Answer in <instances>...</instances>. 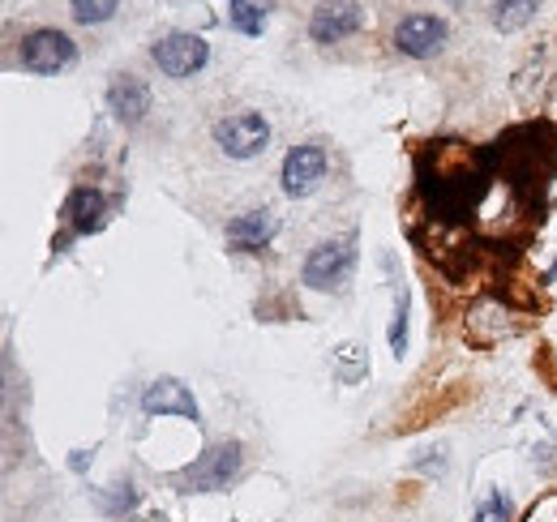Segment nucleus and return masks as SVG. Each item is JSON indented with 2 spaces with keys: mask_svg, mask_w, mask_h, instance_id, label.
<instances>
[{
  "mask_svg": "<svg viewBox=\"0 0 557 522\" xmlns=\"http://www.w3.org/2000/svg\"><path fill=\"white\" fill-rule=\"evenodd\" d=\"M351 265H356V236H344V240H322L309 258H305V287L313 291H339L351 278Z\"/></svg>",
  "mask_w": 557,
  "mask_h": 522,
  "instance_id": "f257e3e1",
  "label": "nucleus"
},
{
  "mask_svg": "<svg viewBox=\"0 0 557 522\" xmlns=\"http://www.w3.org/2000/svg\"><path fill=\"white\" fill-rule=\"evenodd\" d=\"M150 61L159 65L163 77H176V82H185V77H194V73H202L210 61V44L202 35H189V30H172V35H163V39H154V48H150Z\"/></svg>",
  "mask_w": 557,
  "mask_h": 522,
  "instance_id": "f03ea898",
  "label": "nucleus"
},
{
  "mask_svg": "<svg viewBox=\"0 0 557 522\" xmlns=\"http://www.w3.org/2000/svg\"><path fill=\"white\" fill-rule=\"evenodd\" d=\"M267 141H271V125L258 112H232L214 125V146L227 159H258L267 150Z\"/></svg>",
  "mask_w": 557,
  "mask_h": 522,
  "instance_id": "7ed1b4c3",
  "label": "nucleus"
},
{
  "mask_svg": "<svg viewBox=\"0 0 557 522\" xmlns=\"http://www.w3.org/2000/svg\"><path fill=\"white\" fill-rule=\"evenodd\" d=\"M22 69L26 73H39V77H57L77 61V44H73L65 30H30L22 39Z\"/></svg>",
  "mask_w": 557,
  "mask_h": 522,
  "instance_id": "20e7f679",
  "label": "nucleus"
},
{
  "mask_svg": "<svg viewBox=\"0 0 557 522\" xmlns=\"http://www.w3.org/2000/svg\"><path fill=\"white\" fill-rule=\"evenodd\" d=\"M240 446L236 442H223V446H214L207 455L198 458L185 475H181V484H185V493H219V488H227L232 480H236V471H240Z\"/></svg>",
  "mask_w": 557,
  "mask_h": 522,
  "instance_id": "39448f33",
  "label": "nucleus"
},
{
  "mask_svg": "<svg viewBox=\"0 0 557 522\" xmlns=\"http://www.w3.org/2000/svg\"><path fill=\"white\" fill-rule=\"evenodd\" d=\"M278 181H283V194L287 197H309L326 181V146H318V141L292 146L287 159H283Z\"/></svg>",
  "mask_w": 557,
  "mask_h": 522,
  "instance_id": "423d86ee",
  "label": "nucleus"
},
{
  "mask_svg": "<svg viewBox=\"0 0 557 522\" xmlns=\"http://www.w3.org/2000/svg\"><path fill=\"white\" fill-rule=\"evenodd\" d=\"M446 39H450V30H446V22L433 17V13H412V17H404L399 30H395V48H399L404 57H412V61L437 57V52L446 48Z\"/></svg>",
  "mask_w": 557,
  "mask_h": 522,
  "instance_id": "0eeeda50",
  "label": "nucleus"
},
{
  "mask_svg": "<svg viewBox=\"0 0 557 522\" xmlns=\"http://www.w3.org/2000/svg\"><path fill=\"white\" fill-rule=\"evenodd\" d=\"M356 30H364V9L356 0H322L309 17V35L313 44H339Z\"/></svg>",
  "mask_w": 557,
  "mask_h": 522,
  "instance_id": "6e6552de",
  "label": "nucleus"
},
{
  "mask_svg": "<svg viewBox=\"0 0 557 522\" xmlns=\"http://www.w3.org/2000/svg\"><path fill=\"white\" fill-rule=\"evenodd\" d=\"M141 411L146 415H181V420H202V411H198V398L189 394L185 382H176V377H159V382H150L146 394H141Z\"/></svg>",
  "mask_w": 557,
  "mask_h": 522,
  "instance_id": "1a4fd4ad",
  "label": "nucleus"
},
{
  "mask_svg": "<svg viewBox=\"0 0 557 522\" xmlns=\"http://www.w3.org/2000/svg\"><path fill=\"white\" fill-rule=\"evenodd\" d=\"M275 232H278L275 210H245V214H236L227 223V245L240 249V253H258V249H267L275 240Z\"/></svg>",
  "mask_w": 557,
  "mask_h": 522,
  "instance_id": "9d476101",
  "label": "nucleus"
},
{
  "mask_svg": "<svg viewBox=\"0 0 557 522\" xmlns=\"http://www.w3.org/2000/svg\"><path fill=\"white\" fill-rule=\"evenodd\" d=\"M108 108L116 112V121L138 125L141 116L150 112V90H146V82L134 77V73H121V77L108 86Z\"/></svg>",
  "mask_w": 557,
  "mask_h": 522,
  "instance_id": "9b49d317",
  "label": "nucleus"
},
{
  "mask_svg": "<svg viewBox=\"0 0 557 522\" xmlns=\"http://www.w3.org/2000/svg\"><path fill=\"white\" fill-rule=\"evenodd\" d=\"M65 219H70V236H86V232H99L103 219H108V197L99 189H73L65 201Z\"/></svg>",
  "mask_w": 557,
  "mask_h": 522,
  "instance_id": "f8f14e48",
  "label": "nucleus"
},
{
  "mask_svg": "<svg viewBox=\"0 0 557 522\" xmlns=\"http://www.w3.org/2000/svg\"><path fill=\"white\" fill-rule=\"evenodd\" d=\"M267 17H271V0H227V22L249 39L267 30Z\"/></svg>",
  "mask_w": 557,
  "mask_h": 522,
  "instance_id": "ddd939ff",
  "label": "nucleus"
},
{
  "mask_svg": "<svg viewBox=\"0 0 557 522\" xmlns=\"http://www.w3.org/2000/svg\"><path fill=\"white\" fill-rule=\"evenodd\" d=\"M536 9H541V0H493L488 22L497 30H519V26H528L536 17Z\"/></svg>",
  "mask_w": 557,
  "mask_h": 522,
  "instance_id": "4468645a",
  "label": "nucleus"
},
{
  "mask_svg": "<svg viewBox=\"0 0 557 522\" xmlns=\"http://www.w3.org/2000/svg\"><path fill=\"white\" fill-rule=\"evenodd\" d=\"M70 9L82 26H99L121 9V0H70Z\"/></svg>",
  "mask_w": 557,
  "mask_h": 522,
  "instance_id": "2eb2a0df",
  "label": "nucleus"
},
{
  "mask_svg": "<svg viewBox=\"0 0 557 522\" xmlns=\"http://www.w3.org/2000/svg\"><path fill=\"white\" fill-rule=\"evenodd\" d=\"M138 506V488L125 480V484H112V493L103 497V514H112V519H121V514H129Z\"/></svg>",
  "mask_w": 557,
  "mask_h": 522,
  "instance_id": "dca6fc26",
  "label": "nucleus"
},
{
  "mask_svg": "<svg viewBox=\"0 0 557 522\" xmlns=\"http://www.w3.org/2000/svg\"><path fill=\"white\" fill-rule=\"evenodd\" d=\"M472 522H510V501H506L502 493H488L485 501L476 506Z\"/></svg>",
  "mask_w": 557,
  "mask_h": 522,
  "instance_id": "f3484780",
  "label": "nucleus"
},
{
  "mask_svg": "<svg viewBox=\"0 0 557 522\" xmlns=\"http://www.w3.org/2000/svg\"><path fill=\"white\" fill-rule=\"evenodd\" d=\"M391 351L404 356L408 351V296H399L395 304V322H391Z\"/></svg>",
  "mask_w": 557,
  "mask_h": 522,
  "instance_id": "a211bd4d",
  "label": "nucleus"
},
{
  "mask_svg": "<svg viewBox=\"0 0 557 522\" xmlns=\"http://www.w3.org/2000/svg\"><path fill=\"white\" fill-rule=\"evenodd\" d=\"M549 278H557V261H554V270H549Z\"/></svg>",
  "mask_w": 557,
  "mask_h": 522,
  "instance_id": "6ab92c4d",
  "label": "nucleus"
}]
</instances>
